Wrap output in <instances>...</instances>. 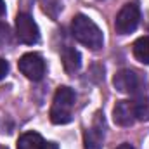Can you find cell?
<instances>
[{"instance_id":"cell-1","label":"cell","mask_w":149,"mask_h":149,"mask_svg":"<svg viewBox=\"0 0 149 149\" xmlns=\"http://www.w3.org/2000/svg\"><path fill=\"white\" fill-rule=\"evenodd\" d=\"M71 33L81 45H85L92 50H99L104 43V37H102V31L99 30V26L83 14H76L73 17Z\"/></svg>"},{"instance_id":"cell-2","label":"cell","mask_w":149,"mask_h":149,"mask_svg":"<svg viewBox=\"0 0 149 149\" xmlns=\"http://www.w3.org/2000/svg\"><path fill=\"white\" fill-rule=\"evenodd\" d=\"M76 94L70 87H59L54 94L52 108H50V121L56 125H66L71 121V111H73Z\"/></svg>"},{"instance_id":"cell-3","label":"cell","mask_w":149,"mask_h":149,"mask_svg":"<svg viewBox=\"0 0 149 149\" xmlns=\"http://www.w3.org/2000/svg\"><path fill=\"white\" fill-rule=\"evenodd\" d=\"M139 21H141V7L137 5V2L125 3L120 9V12L116 14V19H114L116 33L128 35V33L135 31L137 26H139Z\"/></svg>"},{"instance_id":"cell-4","label":"cell","mask_w":149,"mask_h":149,"mask_svg":"<svg viewBox=\"0 0 149 149\" xmlns=\"http://www.w3.org/2000/svg\"><path fill=\"white\" fill-rule=\"evenodd\" d=\"M16 37L26 45H33L40 40V30L30 14L19 12L16 16Z\"/></svg>"},{"instance_id":"cell-5","label":"cell","mask_w":149,"mask_h":149,"mask_svg":"<svg viewBox=\"0 0 149 149\" xmlns=\"http://www.w3.org/2000/svg\"><path fill=\"white\" fill-rule=\"evenodd\" d=\"M113 85L118 92L134 95L139 94V90L144 87V81L134 70H120L113 78Z\"/></svg>"},{"instance_id":"cell-6","label":"cell","mask_w":149,"mask_h":149,"mask_svg":"<svg viewBox=\"0 0 149 149\" xmlns=\"http://www.w3.org/2000/svg\"><path fill=\"white\" fill-rule=\"evenodd\" d=\"M19 71L28 80L40 81L45 74V61L37 52H28L19 59Z\"/></svg>"},{"instance_id":"cell-7","label":"cell","mask_w":149,"mask_h":149,"mask_svg":"<svg viewBox=\"0 0 149 149\" xmlns=\"http://www.w3.org/2000/svg\"><path fill=\"white\" fill-rule=\"evenodd\" d=\"M104 118L101 114H95L94 125L85 130L83 135V148L85 149H101L104 144Z\"/></svg>"},{"instance_id":"cell-8","label":"cell","mask_w":149,"mask_h":149,"mask_svg":"<svg viewBox=\"0 0 149 149\" xmlns=\"http://www.w3.org/2000/svg\"><path fill=\"white\" fill-rule=\"evenodd\" d=\"M113 120L120 127H132L137 118L134 111V102L132 101H118L116 106L113 108Z\"/></svg>"},{"instance_id":"cell-9","label":"cell","mask_w":149,"mask_h":149,"mask_svg":"<svg viewBox=\"0 0 149 149\" xmlns=\"http://www.w3.org/2000/svg\"><path fill=\"white\" fill-rule=\"evenodd\" d=\"M61 61H63V66H64L66 73L70 74L76 73L80 70V66H81V56L71 45H64L61 49Z\"/></svg>"},{"instance_id":"cell-10","label":"cell","mask_w":149,"mask_h":149,"mask_svg":"<svg viewBox=\"0 0 149 149\" xmlns=\"http://www.w3.org/2000/svg\"><path fill=\"white\" fill-rule=\"evenodd\" d=\"M45 141L37 132H26L17 139V149H43Z\"/></svg>"},{"instance_id":"cell-11","label":"cell","mask_w":149,"mask_h":149,"mask_svg":"<svg viewBox=\"0 0 149 149\" xmlns=\"http://www.w3.org/2000/svg\"><path fill=\"white\" fill-rule=\"evenodd\" d=\"M132 52L137 61H141L142 64H149V35L137 38L132 45Z\"/></svg>"},{"instance_id":"cell-12","label":"cell","mask_w":149,"mask_h":149,"mask_svg":"<svg viewBox=\"0 0 149 149\" xmlns=\"http://www.w3.org/2000/svg\"><path fill=\"white\" fill-rule=\"evenodd\" d=\"M134 102L135 118L139 121H149V97H137Z\"/></svg>"},{"instance_id":"cell-13","label":"cell","mask_w":149,"mask_h":149,"mask_svg":"<svg viewBox=\"0 0 149 149\" xmlns=\"http://www.w3.org/2000/svg\"><path fill=\"white\" fill-rule=\"evenodd\" d=\"M10 43H12V31H10L7 23L0 21V47L3 49V47H7Z\"/></svg>"},{"instance_id":"cell-14","label":"cell","mask_w":149,"mask_h":149,"mask_svg":"<svg viewBox=\"0 0 149 149\" xmlns=\"http://www.w3.org/2000/svg\"><path fill=\"white\" fill-rule=\"evenodd\" d=\"M7 73H9V64H7V61L0 59V80H3Z\"/></svg>"},{"instance_id":"cell-15","label":"cell","mask_w":149,"mask_h":149,"mask_svg":"<svg viewBox=\"0 0 149 149\" xmlns=\"http://www.w3.org/2000/svg\"><path fill=\"white\" fill-rule=\"evenodd\" d=\"M43 149H59V146L56 142H45L43 144Z\"/></svg>"},{"instance_id":"cell-16","label":"cell","mask_w":149,"mask_h":149,"mask_svg":"<svg viewBox=\"0 0 149 149\" xmlns=\"http://www.w3.org/2000/svg\"><path fill=\"white\" fill-rule=\"evenodd\" d=\"M5 14V3H3V0H0V16H3Z\"/></svg>"},{"instance_id":"cell-17","label":"cell","mask_w":149,"mask_h":149,"mask_svg":"<svg viewBox=\"0 0 149 149\" xmlns=\"http://www.w3.org/2000/svg\"><path fill=\"white\" fill-rule=\"evenodd\" d=\"M116 149H134V146H130V144H127V142H125V144H121V146H118Z\"/></svg>"},{"instance_id":"cell-18","label":"cell","mask_w":149,"mask_h":149,"mask_svg":"<svg viewBox=\"0 0 149 149\" xmlns=\"http://www.w3.org/2000/svg\"><path fill=\"white\" fill-rule=\"evenodd\" d=\"M0 149H7V148H3V146H0Z\"/></svg>"}]
</instances>
